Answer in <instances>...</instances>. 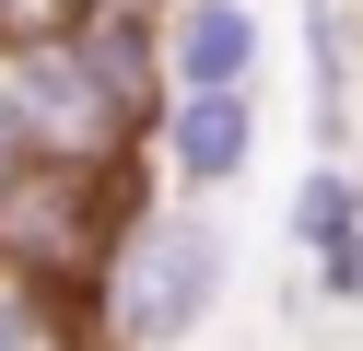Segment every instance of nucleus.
I'll return each mask as SVG.
<instances>
[{"mask_svg":"<svg viewBox=\"0 0 363 351\" xmlns=\"http://www.w3.org/2000/svg\"><path fill=\"white\" fill-rule=\"evenodd\" d=\"M281 223H293V246H340V234H363V176H352V164H305V187H293V211H281Z\"/></svg>","mask_w":363,"mask_h":351,"instance_id":"nucleus-5","label":"nucleus"},{"mask_svg":"<svg viewBox=\"0 0 363 351\" xmlns=\"http://www.w3.org/2000/svg\"><path fill=\"white\" fill-rule=\"evenodd\" d=\"M35 164V106H24V59H12V35H0V187Z\"/></svg>","mask_w":363,"mask_h":351,"instance_id":"nucleus-6","label":"nucleus"},{"mask_svg":"<svg viewBox=\"0 0 363 351\" xmlns=\"http://www.w3.org/2000/svg\"><path fill=\"white\" fill-rule=\"evenodd\" d=\"M152 12H164V0H152Z\"/></svg>","mask_w":363,"mask_h":351,"instance_id":"nucleus-9","label":"nucleus"},{"mask_svg":"<svg viewBox=\"0 0 363 351\" xmlns=\"http://www.w3.org/2000/svg\"><path fill=\"white\" fill-rule=\"evenodd\" d=\"M305 12H316V0H305Z\"/></svg>","mask_w":363,"mask_h":351,"instance_id":"nucleus-10","label":"nucleus"},{"mask_svg":"<svg viewBox=\"0 0 363 351\" xmlns=\"http://www.w3.org/2000/svg\"><path fill=\"white\" fill-rule=\"evenodd\" d=\"M223 281H235V234L211 223V199H141L82 281L94 351H176L223 304Z\"/></svg>","mask_w":363,"mask_h":351,"instance_id":"nucleus-1","label":"nucleus"},{"mask_svg":"<svg viewBox=\"0 0 363 351\" xmlns=\"http://www.w3.org/2000/svg\"><path fill=\"white\" fill-rule=\"evenodd\" d=\"M246 164H258V82L164 94V176H176V199H223Z\"/></svg>","mask_w":363,"mask_h":351,"instance_id":"nucleus-2","label":"nucleus"},{"mask_svg":"<svg viewBox=\"0 0 363 351\" xmlns=\"http://www.w3.org/2000/svg\"><path fill=\"white\" fill-rule=\"evenodd\" d=\"M0 351H94V316H82L71 281L0 269Z\"/></svg>","mask_w":363,"mask_h":351,"instance_id":"nucleus-4","label":"nucleus"},{"mask_svg":"<svg viewBox=\"0 0 363 351\" xmlns=\"http://www.w3.org/2000/svg\"><path fill=\"white\" fill-rule=\"evenodd\" d=\"M316 304H363V234L316 246Z\"/></svg>","mask_w":363,"mask_h":351,"instance_id":"nucleus-7","label":"nucleus"},{"mask_svg":"<svg viewBox=\"0 0 363 351\" xmlns=\"http://www.w3.org/2000/svg\"><path fill=\"white\" fill-rule=\"evenodd\" d=\"M82 0H0V35H35V23H71Z\"/></svg>","mask_w":363,"mask_h":351,"instance_id":"nucleus-8","label":"nucleus"},{"mask_svg":"<svg viewBox=\"0 0 363 351\" xmlns=\"http://www.w3.org/2000/svg\"><path fill=\"white\" fill-rule=\"evenodd\" d=\"M258 59H269L258 0H164V94H223V82H258Z\"/></svg>","mask_w":363,"mask_h":351,"instance_id":"nucleus-3","label":"nucleus"}]
</instances>
